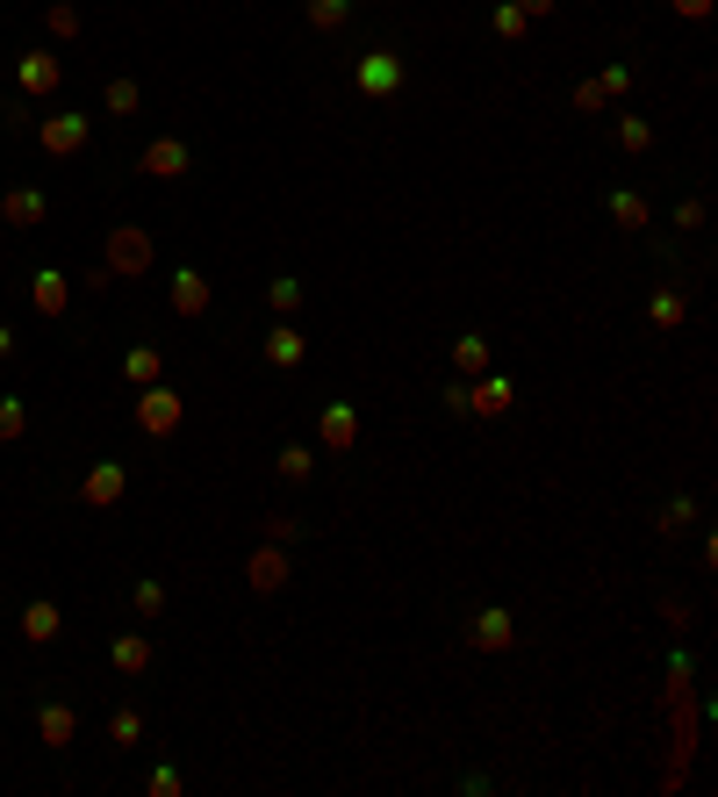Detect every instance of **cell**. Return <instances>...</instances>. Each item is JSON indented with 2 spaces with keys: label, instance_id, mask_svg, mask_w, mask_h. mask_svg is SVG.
Segmentation results:
<instances>
[{
  "label": "cell",
  "instance_id": "1",
  "mask_svg": "<svg viewBox=\"0 0 718 797\" xmlns=\"http://www.w3.org/2000/svg\"><path fill=\"white\" fill-rule=\"evenodd\" d=\"M101 266H108V280H137V274H152V238H144L137 224L108 230V252H101Z\"/></svg>",
  "mask_w": 718,
  "mask_h": 797
},
{
  "label": "cell",
  "instance_id": "2",
  "mask_svg": "<svg viewBox=\"0 0 718 797\" xmlns=\"http://www.w3.org/2000/svg\"><path fill=\"white\" fill-rule=\"evenodd\" d=\"M180 416H188V402L172 396L166 382L137 388V432H144V438H172V432H180Z\"/></svg>",
  "mask_w": 718,
  "mask_h": 797
},
{
  "label": "cell",
  "instance_id": "3",
  "mask_svg": "<svg viewBox=\"0 0 718 797\" xmlns=\"http://www.w3.org/2000/svg\"><path fill=\"white\" fill-rule=\"evenodd\" d=\"M36 137H44V152H51V158H72V152H86V137H94V116H80V108H58V116L36 122Z\"/></svg>",
  "mask_w": 718,
  "mask_h": 797
},
{
  "label": "cell",
  "instance_id": "4",
  "mask_svg": "<svg viewBox=\"0 0 718 797\" xmlns=\"http://www.w3.org/2000/svg\"><path fill=\"white\" fill-rule=\"evenodd\" d=\"M467 647H475V654H511V647H517V625H511V611H503V604L475 611V625H467Z\"/></svg>",
  "mask_w": 718,
  "mask_h": 797
},
{
  "label": "cell",
  "instance_id": "5",
  "mask_svg": "<svg viewBox=\"0 0 718 797\" xmlns=\"http://www.w3.org/2000/svg\"><path fill=\"white\" fill-rule=\"evenodd\" d=\"M352 80H359V94H367V101H381V94L403 87V58H395V51H367Z\"/></svg>",
  "mask_w": 718,
  "mask_h": 797
},
{
  "label": "cell",
  "instance_id": "6",
  "mask_svg": "<svg viewBox=\"0 0 718 797\" xmlns=\"http://www.w3.org/2000/svg\"><path fill=\"white\" fill-rule=\"evenodd\" d=\"M244 582H252L259 596H280V590H288V554H280L274 539H266V546H259V554L244 560Z\"/></svg>",
  "mask_w": 718,
  "mask_h": 797
},
{
  "label": "cell",
  "instance_id": "7",
  "mask_svg": "<svg viewBox=\"0 0 718 797\" xmlns=\"http://www.w3.org/2000/svg\"><path fill=\"white\" fill-rule=\"evenodd\" d=\"M122 488H130L122 460H101V468H86V482H80V503H86V510H108V503H122Z\"/></svg>",
  "mask_w": 718,
  "mask_h": 797
},
{
  "label": "cell",
  "instance_id": "8",
  "mask_svg": "<svg viewBox=\"0 0 718 797\" xmlns=\"http://www.w3.org/2000/svg\"><path fill=\"white\" fill-rule=\"evenodd\" d=\"M517 402L511 374H475V388H467V416H503Z\"/></svg>",
  "mask_w": 718,
  "mask_h": 797
},
{
  "label": "cell",
  "instance_id": "9",
  "mask_svg": "<svg viewBox=\"0 0 718 797\" xmlns=\"http://www.w3.org/2000/svg\"><path fill=\"white\" fill-rule=\"evenodd\" d=\"M316 438H324L331 452H352V446H359V410H352V402H324V416H316Z\"/></svg>",
  "mask_w": 718,
  "mask_h": 797
},
{
  "label": "cell",
  "instance_id": "10",
  "mask_svg": "<svg viewBox=\"0 0 718 797\" xmlns=\"http://www.w3.org/2000/svg\"><path fill=\"white\" fill-rule=\"evenodd\" d=\"M137 173L180 180V173H188V144H180V137H152V144H144V158H137Z\"/></svg>",
  "mask_w": 718,
  "mask_h": 797
},
{
  "label": "cell",
  "instance_id": "11",
  "mask_svg": "<svg viewBox=\"0 0 718 797\" xmlns=\"http://www.w3.org/2000/svg\"><path fill=\"white\" fill-rule=\"evenodd\" d=\"M58 80H65V65H58L51 51L15 58V87H22V94H58Z\"/></svg>",
  "mask_w": 718,
  "mask_h": 797
},
{
  "label": "cell",
  "instance_id": "12",
  "mask_svg": "<svg viewBox=\"0 0 718 797\" xmlns=\"http://www.w3.org/2000/svg\"><path fill=\"white\" fill-rule=\"evenodd\" d=\"M58 632H65V611H58L51 596H29V604H22V640H36V647H51Z\"/></svg>",
  "mask_w": 718,
  "mask_h": 797
},
{
  "label": "cell",
  "instance_id": "13",
  "mask_svg": "<svg viewBox=\"0 0 718 797\" xmlns=\"http://www.w3.org/2000/svg\"><path fill=\"white\" fill-rule=\"evenodd\" d=\"M44 216H51V202H44L36 188H8V202H0V224L8 230H36Z\"/></svg>",
  "mask_w": 718,
  "mask_h": 797
},
{
  "label": "cell",
  "instance_id": "14",
  "mask_svg": "<svg viewBox=\"0 0 718 797\" xmlns=\"http://www.w3.org/2000/svg\"><path fill=\"white\" fill-rule=\"evenodd\" d=\"M108 661H116V676H144V668L158 661V640L152 632H122V640L108 647Z\"/></svg>",
  "mask_w": 718,
  "mask_h": 797
},
{
  "label": "cell",
  "instance_id": "15",
  "mask_svg": "<svg viewBox=\"0 0 718 797\" xmlns=\"http://www.w3.org/2000/svg\"><path fill=\"white\" fill-rule=\"evenodd\" d=\"M36 733H44V747H72L80 740V711L72 704H36Z\"/></svg>",
  "mask_w": 718,
  "mask_h": 797
},
{
  "label": "cell",
  "instance_id": "16",
  "mask_svg": "<svg viewBox=\"0 0 718 797\" xmlns=\"http://www.w3.org/2000/svg\"><path fill=\"white\" fill-rule=\"evenodd\" d=\"M65 302H72V280L44 266V274L29 280V310H36V316H65Z\"/></svg>",
  "mask_w": 718,
  "mask_h": 797
},
{
  "label": "cell",
  "instance_id": "17",
  "mask_svg": "<svg viewBox=\"0 0 718 797\" xmlns=\"http://www.w3.org/2000/svg\"><path fill=\"white\" fill-rule=\"evenodd\" d=\"M309 360V338L295 324H274L266 330V366H280V374H288V366H302Z\"/></svg>",
  "mask_w": 718,
  "mask_h": 797
},
{
  "label": "cell",
  "instance_id": "18",
  "mask_svg": "<svg viewBox=\"0 0 718 797\" xmlns=\"http://www.w3.org/2000/svg\"><path fill=\"white\" fill-rule=\"evenodd\" d=\"M172 310H180V316H202L208 310V280L194 274V266H180V274H172Z\"/></svg>",
  "mask_w": 718,
  "mask_h": 797
},
{
  "label": "cell",
  "instance_id": "19",
  "mask_svg": "<svg viewBox=\"0 0 718 797\" xmlns=\"http://www.w3.org/2000/svg\"><path fill=\"white\" fill-rule=\"evenodd\" d=\"M122 374L137 388H152V382H166V352L158 346H130V360H122Z\"/></svg>",
  "mask_w": 718,
  "mask_h": 797
},
{
  "label": "cell",
  "instance_id": "20",
  "mask_svg": "<svg viewBox=\"0 0 718 797\" xmlns=\"http://www.w3.org/2000/svg\"><path fill=\"white\" fill-rule=\"evenodd\" d=\"M453 366H460L467 382H475V374H489V338H475V330H467V338H453Z\"/></svg>",
  "mask_w": 718,
  "mask_h": 797
},
{
  "label": "cell",
  "instance_id": "21",
  "mask_svg": "<svg viewBox=\"0 0 718 797\" xmlns=\"http://www.w3.org/2000/svg\"><path fill=\"white\" fill-rule=\"evenodd\" d=\"M345 22H352V0H309V29H345Z\"/></svg>",
  "mask_w": 718,
  "mask_h": 797
},
{
  "label": "cell",
  "instance_id": "22",
  "mask_svg": "<svg viewBox=\"0 0 718 797\" xmlns=\"http://www.w3.org/2000/svg\"><path fill=\"white\" fill-rule=\"evenodd\" d=\"M603 208H611V224H625V230H647V202H639V194H625V188H618Z\"/></svg>",
  "mask_w": 718,
  "mask_h": 797
},
{
  "label": "cell",
  "instance_id": "23",
  "mask_svg": "<svg viewBox=\"0 0 718 797\" xmlns=\"http://www.w3.org/2000/svg\"><path fill=\"white\" fill-rule=\"evenodd\" d=\"M274 468H280V482H309V474H316V452L309 446H280Z\"/></svg>",
  "mask_w": 718,
  "mask_h": 797
},
{
  "label": "cell",
  "instance_id": "24",
  "mask_svg": "<svg viewBox=\"0 0 718 797\" xmlns=\"http://www.w3.org/2000/svg\"><path fill=\"white\" fill-rule=\"evenodd\" d=\"M647 316H654V324H661V330H675V324H683V316H690V302L675 295V288H661V295L647 302Z\"/></svg>",
  "mask_w": 718,
  "mask_h": 797
},
{
  "label": "cell",
  "instance_id": "25",
  "mask_svg": "<svg viewBox=\"0 0 718 797\" xmlns=\"http://www.w3.org/2000/svg\"><path fill=\"white\" fill-rule=\"evenodd\" d=\"M22 432H29V410H22V396H0V446H15Z\"/></svg>",
  "mask_w": 718,
  "mask_h": 797
},
{
  "label": "cell",
  "instance_id": "26",
  "mask_svg": "<svg viewBox=\"0 0 718 797\" xmlns=\"http://www.w3.org/2000/svg\"><path fill=\"white\" fill-rule=\"evenodd\" d=\"M101 101H108V116H137L144 87H137V80H108V94H101Z\"/></svg>",
  "mask_w": 718,
  "mask_h": 797
},
{
  "label": "cell",
  "instance_id": "27",
  "mask_svg": "<svg viewBox=\"0 0 718 797\" xmlns=\"http://www.w3.org/2000/svg\"><path fill=\"white\" fill-rule=\"evenodd\" d=\"M108 740H116V747H137V740H144V711H130V704H122L116 718H108Z\"/></svg>",
  "mask_w": 718,
  "mask_h": 797
},
{
  "label": "cell",
  "instance_id": "28",
  "mask_svg": "<svg viewBox=\"0 0 718 797\" xmlns=\"http://www.w3.org/2000/svg\"><path fill=\"white\" fill-rule=\"evenodd\" d=\"M489 29H496L503 44H511V36H525L531 22H525V8H517V0H496V15H489Z\"/></svg>",
  "mask_w": 718,
  "mask_h": 797
},
{
  "label": "cell",
  "instance_id": "29",
  "mask_svg": "<svg viewBox=\"0 0 718 797\" xmlns=\"http://www.w3.org/2000/svg\"><path fill=\"white\" fill-rule=\"evenodd\" d=\"M618 144H625V152H647V144H654L647 116H618Z\"/></svg>",
  "mask_w": 718,
  "mask_h": 797
},
{
  "label": "cell",
  "instance_id": "30",
  "mask_svg": "<svg viewBox=\"0 0 718 797\" xmlns=\"http://www.w3.org/2000/svg\"><path fill=\"white\" fill-rule=\"evenodd\" d=\"M690 518H697V503H690V496H675V503H661V518H654V524H661V532L675 539V532H683Z\"/></svg>",
  "mask_w": 718,
  "mask_h": 797
},
{
  "label": "cell",
  "instance_id": "31",
  "mask_svg": "<svg viewBox=\"0 0 718 797\" xmlns=\"http://www.w3.org/2000/svg\"><path fill=\"white\" fill-rule=\"evenodd\" d=\"M130 604H137V618H158V611H166V582H137Z\"/></svg>",
  "mask_w": 718,
  "mask_h": 797
},
{
  "label": "cell",
  "instance_id": "32",
  "mask_svg": "<svg viewBox=\"0 0 718 797\" xmlns=\"http://www.w3.org/2000/svg\"><path fill=\"white\" fill-rule=\"evenodd\" d=\"M295 302H302L295 280H274V288H266V310H274V316H295Z\"/></svg>",
  "mask_w": 718,
  "mask_h": 797
},
{
  "label": "cell",
  "instance_id": "33",
  "mask_svg": "<svg viewBox=\"0 0 718 797\" xmlns=\"http://www.w3.org/2000/svg\"><path fill=\"white\" fill-rule=\"evenodd\" d=\"M144 790H152V797H180L188 783H180V769H152V776H144Z\"/></svg>",
  "mask_w": 718,
  "mask_h": 797
},
{
  "label": "cell",
  "instance_id": "34",
  "mask_svg": "<svg viewBox=\"0 0 718 797\" xmlns=\"http://www.w3.org/2000/svg\"><path fill=\"white\" fill-rule=\"evenodd\" d=\"M44 22H51V36H80V15H72L65 0H51V8H44Z\"/></svg>",
  "mask_w": 718,
  "mask_h": 797
},
{
  "label": "cell",
  "instance_id": "35",
  "mask_svg": "<svg viewBox=\"0 0 718 797\" xmlns=\"http://www.w3.org/2000/svg\"><path fill=\"white\" fill-rule=\"evenodd\" d=\"M603 101H611V94H603V80H582V87H575V108H582V116H597Z\"/></svg>",
  "mask_w": 718,
  "mask_h": 797
},
{
  "label": "cell",
  "instance_id": "36",
  "mask_svg": "<svg viewBox=\"0 0 718 797\" xmlns=\"http://www.w3.org/2000/svg\"><path fill=\"white\" fill-rule=\"evenodd\" d=\"M625 87H633V65H603V94H611V101H618V94H625Z\"/></svg>",
  "mask_w": 718,
  "mask_h": 797
},
{
  "label": "cell",
  "instance_id": "37",
  "mask_svg": "<svg viewBox=\"0 0 718 797\" xmlns=\"http://www.w3.org/2000/svg\"><path fill=\"white\" fill-rule=\"evenodd\" d=\"M295 532H302V524H295V518H266V539H274V546H288Z\"/></svg>",
  "mask_w": 718,
  "mask_h": 797
},
{
  "label": "cell",
  "instance_id": "38",
  "mask_svg": "<svg viewBox=\"0 0 718 797\" xmlns=\"http://www.w3.org/2000/svg\"><path fill=\"white\" fill-rule=\"evenodd\" d=\"M668 8H675L683 22H704V15H711V0H668Z\"/></svg>",
  "mask_w": 718,
  "mask_h": 797
},
{
  "label": "cell",
  "instance_id": "39",
  "mask_svg": "<svg viewBox=\"0 0 718 797\" xmlns=\"http://www.w3.org/2000/svg\"><path fill=\"white\" fill-rule=\"evenodd\" d=\"M517 8H525V22H539V15H553L561 0H517Z\"/></svg>",
  "mask_w": 718,
  "mask_h": 797
},
{
  "label": "cell",
  "instance_id": "40",
  "mask_svg": "<svg viewBox=\"0 0 718 797\" xmlns=\"http://www.w3.org/2000/svg\"><path fill=\"white\" fill-rule=\"evenodd\" d=\"M8 360H15V330L0 324V366H8Z\"/></svg>",
  "mask_w": 718,
  "mask_h": 797
}]
</instances>
